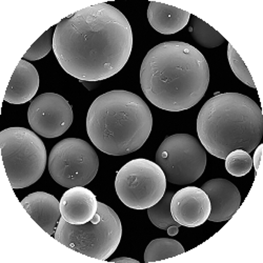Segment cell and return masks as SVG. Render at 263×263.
Segmentation results:
<instances>
[{"label":"cell","mask_w":263,"mask_h":263,"mask_svg":"<svg viewBox=\"0 0 263 263\" xmlns=\"http://www.w3.org/2000/svg\"><path fill=\"white\" fill-rule=\"evenodd\" d=\"M133 49L126 17L108 4H97L63 18L56 26L53 51L69 75L100 81L119 73Z\"/></svg>","instance_id":"cell-1"},{"label":"cell","mask_w":263,"mask_h":263,"mask_svg":"<svg viewBox=\"0 0 263 263\" xmlns=\"http://www.w3.org/2000/svg\"><path fill=\"white\" fill-rule=\"evenodd\" d=\"M210 83L209 64L189 43L166 41L153 48L140 69V84L148 101L168 112H181L198 103Z\"/></svg>","instance_id":"cell-2"},{"label":"cell","mask_w":263,"mask_h":263,"mask_svg":"<svg viewBox=\"0 0 263 263\" xmlns=\"http://www.w3.org/2000/svg\"><path fill=\"white\" fill-rule=\"evenodd\" d=\"M153 116L138 95L116 90L97 97L86 116V132L104 154L123 156L139 149L147 140Z\"/></svg>","instance_id":"cell-3"},{"label":"cell","mask_w":263,"mask_h":263,"mask_svg":"<svg viewBox=\"0 0 263 263\" xmlns=\"http://www.w3.org/2000/svg\"><path fill=\"white\" fill-rule=\"evenodd\" d=\"M197 133L203 147L219 159L238 148L251 153L263 136L261 107L242 94H218L201 107Z\"/></svg>","instance_id":"cell-4"},{"label":"cell","mask_w":263,"mask_h":263,"mask_svg":"<svg viewBox=\"0 0 263 263\" xmlns=\"http://www.w3.org/2000/svg\"><path fill=\"white\" fill-rule=\"evenodd\" d=\"M122 226L113 209L98 202V211L91 221L71 224L61 217L54 238L77 253L98 260H106L117 250Z\"/></svg>","instance_id":"cell-5"},{"label":"cell","mask_w":263,"mask_h":263,"mask_svg":"<svg viewBox=\"0 0 263 263\" xmlns=\"http://www.w3.org/2000/svg\"><path fill=\"white\" fill-rule=\"evenodd\" d=\"M0 149L11 186L25 189L40 179L47 165L45 143L26 127L0 132Z\"/></svg>","instance_id":"cell-6"},{"label":"cell","mask_w":263,"mask_h":263,"mask_svg":"<svg viewBox=\"0 0 263 263\" xmlns=\"http://www.w3.org/2000/svg\"><path fill=\"white\" fill-rule=\"evenodd\" d=\"M115 190L121 202L133 210L155 205L166 191V178L161 167L151 160L128 161L117 173Z\"/></svg>","instance_id":"cell-7"},{"label":"cell","mask_w":263,"mask_h":263,"mask_svg":"<svg viewBox=\"0 0 263 263\" xmlns=\"http://www.w3.org/2000/svg\"><path fill=\"white\" fill-rule=\"evenodd\" d=\"M156 163L166 181L185 185L198 180L206 166V152L201 142L189 134L166 137L156 153Z\"/></svg>","instance_id":"cell-8"},{"label":"cell","mask_w":263,"mask_h":263,"mask_svg":"<svg viewBox=\"0 0 263 263\" xmlns=\"http://www.w3.org/2000/svg\"><path fill=\"white\" fill-rule=\"evenodd\" d=\"M99 168V158L91 144L78 138L59 141L49 156V172L63 187L84 186L93 181Z\"/></svg>","instance_id":"cell-9"},{"label":"cell","mask_w":263,"mask_h":263,"mask_svg":"<svg viewBox=\"0 0 263 263\" xmlns=\"http://www.w3.org/2000/svg\"><path fill=\"white\" fill-rule=\"evenodd\" d=\"M73 109L61 95L45 93L37 96L30 104L28 119L36 134L45 138L63 135L73 123Z\"/></svg>","instance_id":"cell-10"},{"label":"cell","mask_w":263,"mask_h":263,"mask_svg":"<svg viewBox=\"0 0 263 263\" xmlns=\"http://www.w3.org/2000/svg\"><path fill=\"white\" fill-rule=\"evenodd\" d=\"M174 220L182 227L202 226L211 214V201L206 193L196 186H186L174 193L171 200Z\"/></svg>","instance_id":"cell-11"},{"label":"cell","mask_w":263,"mask_h":263,"mask_svg":"<svg viewBox=\"0 0 263 263\" xmlns=\"http://www.w3.org/2000/svg\"><path fill=\"white\" fill-rule=\"evenodd\" d=\"M201 189L206 193L211 201V214L208 219L210 221H228L240 208V193L236 185L227 179L209 180Z\"/></svg>","instance_id":"cell-12"},{"label":"cell","mask_w":263,"mask_h":263,"mask_svg":"<svg viewBox=\"0 0 263 263\" xmlns=\"http://www.w3.org/2000/svg\"><path fill=\"white\" fill-rule=\"evenodd\" d=\"M98 211L95 194L84 186H75L65 192L60 200L61 217L71 224L91 221Z\"/></svg>","instance_id":"cell-13"},{"label":"cell","mask_w":263,"mask_h":263,"mask_svg":"<svg viewBox=\"0 0 263 263\" xmlns=\"http://www.w3.org/2000/svg\"><path fill=\"white\" fill-rule=\"evenodd\" d=\"M21 205L43 231L51 236L55 234L61 212L60 202L53 195L46 192L32 193L21 200Z\"/></svg>","instance_id":"cell-14"},{"label":"cell","mask_w":263,"mask_h":263,"mask_svg":"<svg viewBox=\"0 0 263 263\" xmlns=\"http://www.w3.org/2000/svg\"><path fill=\"white\" fill-rule=\"evenodd\" d=\"M39 87V75L33 64L21 59L15 69L8 89L5 101L11 104H24L32 100Z\"/></svg>","instance_id":"cell-15"},{"label":"cell","mask_w":263,"mask_h":263,"mask_svg":"<svg viewBox=\"0 0 263 263\" xmlns=\"http://www.w3.org/2000/svg\"><path fill=\"white\" fill-rule=\"evenodd\" d=\"M191 13L165 4L151 2L147 9V19L152 28L163 35L176 34L185 28Z\"/></svg>","instance_id":"cell-16"},{"label":"cell","mask_w":263,"mask_h":263,"mask_svg":"<svg viewBox=\"0 0 263 263\" xmlns=\"http://www.w3.org/2000/svg\"><path fill=\"white\" fill-rule=\"evenodd\" d=\"M185 251L177 240L170 238H159L149 242L144 252V262H156L176 257Z\"/></svg>","instance_id":"cell-17"},{"label":"cell","mask_w":263,"mask_h":263,"mask_svg":"<svg viewBox=\"0 0 263 263\" xmlns=\"http://www.w3.org/2000/svg\"><path fill=\"white\" fill-rule=\"evenodd\" d=\"M192 17L193 18L190 32L192 33V37L194 38V40L198 45L208 49H213L221 46L222 43L226 42V38L210 25L204 23L203 20L196 16Z\"/></svg>","instance_id":"cell-18"},{"label":"cell","mask_w":263,"mask_h":263,"mask_svg":"<svg viewBox=\"0 0 263 263\" xmlns=\"http://www.w3.org/2000/svg\"><path fill=\"white\" fill-rule=\"evenodd\" d=\"M174 195L172 191H165L162 198L155 205L147 209V215L151 222L160 230H167L172 226L180 227L174 220L171 213V200Z\"/></svg>","instance_id":"cell-19"},{"label":"cell","mask_w":263,"mask_h":263,"mask_svg":"<svg viewBox=\"0 0 263 263\" xmlns=\"http://www.w3.org/2000/svg\"><path fill=\"white\" fill-rule=\"evenodd\" d=\"M226 168L234 177H243L253 167V159L250 153L243 149H235L226 157Z\"/></svg>","instance_id":"cell-20"},{"label":"cell","mask_w":263,"mask_h":263,"mask_svg":"<svg viewBox=\"0 0 263 263\" xmlns=\"http://www.w3.org/2000/svg\"><path fill=\"white\" fill-rule=\"evenodd\" d=\"M228 58H229L231 69L234 72V74L237 76V78L242 81L245 84L253 87V89H256L253 77L249 72L245 61L241 59V57L239 56L237 51L233 48L231 43L228 45Z\"/></svg>","instance_id":"cell-21"},{"label":"cell","mask_w":263,"mask_h":263,"mask_svg":"<svg viewBox=\"0 0 263 263\" xmlns=\"http://www.w3.org/2000/svg\"><path fill=\"white\" fill-rule=\"evenodd\" d=\"M53 36L52 29H49L34 42V45L24 55L23 59L35 61L46 57L53 49Z\"/></svg>","instance_id":"cell-22"},{"label":"cell","mask_w":263,"mask_h":263,"mask_svg":"<svg viewBox=\"0 0 263 263\" xmlns=\"http://www.w3.org/2000/svg\"><path fill=\"white\" fill-rule=\"evenodd\" d=\"M261 156H262V144H259L257 146V149L255 152V155H254V158H253V164L255 165L256 172L259 168V165H260V162H261Z\"/></svg>","instance_id":"cell-23"},{"label":"cell","mask_w":263,"mask_h":263,"mask_svg":"<svg viewBox=\"0 0 263 263\" xmlns=\"http://www.w3.org/2000/svg\"><path fill=\"white\" fill-rule=\"evenodd\" d=\"M166 231H167L168 236H176V235L179 233V227H177V226H172V227H170Z\"/></svg>","instance_id":"cell-24"},{"label":"cell","mask_w":263,"mask_h":263,"mask_svg":"<svg viewBox=\"0 0 263 263\" xmlns=\"http://www.w3.org/2000/svg\"><path fill=\"white\" fill-rule=\"evenodd\" d=\"M122 261H126V262H135V263H139L137 260L135 259H130V258H117V259H114L113 262H122Z\"/></svg>","instance_id":"cell-25"}]
</instances>
